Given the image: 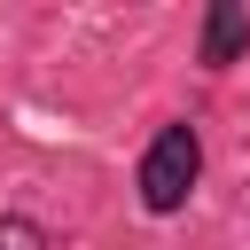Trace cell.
I'll return each mask as SVG.
<instances>
[{"mask_svg":"<svg viewBox=\"0 0 250 250\" xmlns=\"http://www.w3.org/2000/svg\"><path fill=\"white\" fill-rule=\"evenodd\" d=\"M195 172H203L195 125H164V133H156V148L141 156V203H148V211H180V203H188V188H195Z\"/></svg>","mask_w":250,"mask_h":250,"instance_id":"obj_1","label":"cell"},{"mask_svg":"<svg viewBox=\"0 0 250 250\" xmlns=\"http://www.w3.org/2000/svg\"><path fill=\"white\" fill-rule=\"evenodd\" d=\"M242 47H250V16H242L234 0H219V8H211V23H203V62L219 70V62H234Z\"/></svg>","mask_w":250,"mask_h":250,"instance_id":"obj_2","label":"cell"},{"mask_svg":"<svg viewBox=\"0 0 250 250\" xmlns=\"http://www.w3.org/2000/svg\"><path fill=\"white\" fill-rule=\"evenodd\" d=\"M0 250H47L31 219H0Z\"/></svg>","mask_w":250,"mask_h":250,"instance_id":"obj_3","label":"cell"}]
</instances>
